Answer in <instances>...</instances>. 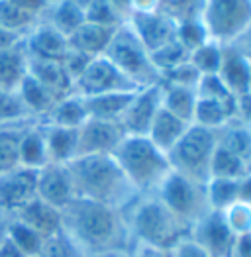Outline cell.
<instances>
[{
	"mask_svg": "<svg viewBox=\"0 0 251 257\" xmlns=\"http://www.w3.org/2000/svg\"><path fill=\"white\" fill-rule=\"evenodd\" d=\"M61 214L63 232L73 237L88 257L128 253L134 243L128 218L122 210L75 196Z\"/></svg>",
	"mask_w": 251,
	"mask_h": 257,
	"instance_id": "cell-1",
	"label": "cell"
},
{
	"mask_svg": "<svg viewBox=\"0 0 251 257\" xmlns=\"http://www.w3.org/2000/svg\"><path fill=\"white\" fill-rule=\"evenodd\" d=\"M75 194L126 212L142 194L134 189L114 155H81L67 163Z\"/></svg>",
	"mask_w": 251,
	"mask_h": 257,
	"instance_id": "cell-2",
	"label": "cell"
},
{
	"mask_svg": "<svg viewBox=\"0 0 251 257\" xmlns=\"http://www.w3.org/2000/svg\"><path fill=\"white\" fill-rule=\"evenodd\" d=\"M126 218L134 241L153 247L173 249L181 239L190 236V226L179 220L155 194L140 196L126 210Z\"/></svg>",
	"mask_w": 251,
	"mask_h": 257,
	"instance_id": "cell-3",
	"label": "cell"
},
{
	"mask_svg": "<svg viewBox=\"0 0 251 257\" xmlns=\"http://www.w3.org/2000/svg\"><path fill=\"white\" fill-rule=\"evenodd\" d=\"M112 155L142 196L157 193L173 171L167 153L159 150L147 136H126Z\"/></svg>",
	"mask_w": 251,
	"mask_h": 257,
	"instance_id": "cell-4",
	"label": "cell"
},
{
	"mask_svg": "<svg viewBox=\"0 0 251 257\" xmlns=\"http://www.w3.org/2000/svg\"><path fill=\"white\" fill-rule=\"evenodd\" d=\"M104 57L118 71H122L138 88L161 83V73L155 69L146 45L140 42V38L134 34L128 22L116 28L106 47Z\"/></svg>",
	"mask_w": 251,
	"mask_h": 257,
	"instance_id": "cell-5",
	"label": "cell"
},
{
	"mask_svg": "<svg viewBox=\"0 0 251 257\" xmlns=\"http://www.w3.org/2000/svg\"><path fill=\"white\" fill-rule=\"evenodd\" d=\"M218 148V132L190 124L185 136L167 153L171 169L179 175L206 185L212 155Z\"/></svg>",
	"mask_w": 251,
	"mask_h": 257,
	"instance_id": "cell-6",
	"label": "cell"
},
{
	"mask_svg": "<svg viewBox=\"0 0 251 257\" xmlns=\"http://www.w3.org/2000/svg\"><path fill=\"white\" fill-rule=\"evenodd\" d=\"M155 196L187 226H194L202 216L210 212L206 200V187L185 175L171 171L161 183Z\"/></svg>",
	"mask_w": 251,
	"mask_h": 257,
	"instance_id": "cell-7",
	"label": "cell"
},
{
	"mask_svg": "<svg viewBox=\"0 0 251 257\" xmlns=\"http://www.w3.org/2000/svg\"><path fill=\"white\" fill-rule=\"evenodd\" d=\"M198 16L210 40L230 45L251 24V0H202Z\"/></svg>",
	"mask_w": 251,
	"mask_h": 257,
	"instance_id": "cell-8",
	"label": "cell"
},
{
	"mask_svg": "<svg viewBox=\"0 0 251 257\" xmlns=\"http://www.w3.org/2000/svg\"><path fill=\"white\" fill-rule=\"evenodd\" d=\"M132 90H138V86L122 71H118L110 63L104 55L90 59L83 75L73 85V92H77L83 98L106 92H132Z\"/></svg>",
	"mask_w": 251,
	"mask_h": 257,
	"instance_id": "cell-9",
	"label": "cell"
},
{
	"mask_svg": "<svg viewBox=\"0 0 251 257\" xmlns=\"http://www.w3.org/2000/svg\"><path fill=\"white\" fill-rule=\"evenodd\" d=\"M38 169L14 167L0 175V212L16 214L22 206L34 200L38 193Z\"/></svg>",
	"mask_w": 251,
	"mask_h": 257,
	"instance_id": "cell-10",
	"label": "cell"
},
{
	"mask_svg": "<svg viewBox=\"0 0 251 257\" xmlns=\"http://www.w3.org/2000/svg\"><path fill=\"white\" fill-rule=\"evenodd\" d=\"M190 237L200 247H204L210 257H231L237 236L226 224L222 212L210 210L190 228Z\"/></svg>",
	"mask_w": 251,
	"mask_h": 257,
	"instance_id": "cell-11",
	"label": "cell"
},
{
	"mask_svg": "<svg viewBox=\"0 0 251 257\" xmlns=\"http://www.w3.org/2000/svg\"><path fill=\"white\" fill-rule=\"evenodd\" d=\"M126 22L130 24V28L140 38V42L146 45L149 53L173 42L177 34V20L159 8L149 12H132Z\"/></svg>",
	"mask_w": 251,
	"mask_h": 257,
	"instance_id": "cell-12",
	"label": "cell"
},
{
	"mask_svg": "<svg viewBox=\"0 0 251 257\" xmlns=\"http://www.w3.org/2000/svg\"><path fill=\"white\" fill-rule=\"evenodd\" d=\"M124 138L126 132L118 122L88 118L79 128L77 157H81V155H112Z\"/></svg>",
	"mask_w": 251,
	"mask_h": 257,
	"instance_id": "cell-13",
	"label": "cell"
},
{
	"mask_svg": "<svg viewBox=\"0 0 251 257\" xmlns=\"http://www.w3.org/2000/svg\"><path fill=\"white\" fill-rule=\"evenodd\" d=\"M161 110V83L136 90L130 106L120 120L126 136H147L157 112Z\"/></svg>",
	"mask_w": 251,
	"mask_h": 257,
	"instance_id": "cell-14",
	"label": "cell"
},
{
	"mask_svg": "<svg viewBox=\"0 0 251 257\" xmlns=\"http://www.w3.org/2000/svg\"><path fill=\"white\" fill-rule=\"evenodd\" d=\"M38 198L63 210L77 194L73 187V179L67 165L59 163H47L42 169H38Z\"/></svg>",
	"mask_w": 251,
	"mask_h": 257,
	"instance_id": "cell-15",
	"label": "cell"
},
{
	"mask_svg": "<svg viewBox=\"0 0 251 257\" xmlns=\"http://www.w3.org/2000/svg\"><path fill=\"white\" fill-rule=\"evenodd\" d=\"M22 42H24L28 57H36V59L63 61V57L69 51V40L43 20L38 22L24 36Z\"/></svg>",
	"mask_w": 251,
	"mask_h": 257,
	"instance_id": "cell-16",
	"label": "cell"
},
{
	"mask_svg": "<svg viewBox=\"0 0 251 257\" xmlns=\"http://www.w3.org/2000/svg\"><path fill=\"white\" fill-rule=\"evenodd\" d=\"M216 75L230 88V92L235 98L251 92V61L245 59L235 47L224 45L222 63Z\"/></svg>",
	"mask_w": 251,
	"mask_h": 257,
	"instance_id": "cell-17",
	"label": "cell"
},
{
	"mask_svg": "<svg viewBox=\"0 0 251 257\" xmlns=\"http://www.w3.org/2000/svg\"><path fill=\"white\" fill-rule=\"evenodd\" d=\"M12 216L18 218L20 222H24L26 226H30L34 232H38L43 239L63 232L61 210L40 200L38 196L34 200H30L26 206H22L20 210Z\"/></svg>",
	"mask_w": 251,
	"mask_h": 257,
	"instance_id": "cell-18",
	"label": "cell"
},
{
	"mask_svg": "<svg viewBox=\"0 0 251 257\" xmlns=\"http://www.w3.org/2000/svg\"><path fill=\"white\" fill-rule=\"evenodd\" d=\"M28 73L43 85L57 100L73 92V81L67 75L61 61H49V59H36L28 57Z\"/></svg>",
	"mask_w": 251,
	"mask_h": 257,
	"instance_id": "cell-19",
	"label": "cell"
},
{
	"mask_svg": "<svg viewBox=\"0 0 251 257\" xmlns=\"http://www.w3.org/2000/svg\"><path fill=\"white\" fill-rule=\"evenodd\" d=\"M43 138H45V150L49 163L67 165L77 157V146H79V130L61 128L53 124H43Z\"/></svg>",
	"mask_w": 251,
	"mask_h": 257,
	"instance_id": "cell-20",
	"label": "cell"
},
{
	"mask_svg": "<svg viewBox=\"0 0 251 257\" xmlns=\"http://www.w3.org/2000/svg\"><path fill=\"white\" fill-rule=\"evenodd\" d=\"M114 32H116V28L84 22L75 34L69 36V47L75 51H81L88 57H100V55H104Z\"/></svg>",
	"mask_w": 251,
	"mask_h": 257,
	"instance_id": "cell-21",
	"label": "cell"
},
{
	"mask_svg": "<svg viewBox=\"0 0 251 257\" xmlns=\"http://www.w3.org/2000/svg\"><path fill=\"white\" fill-rule=\"evenodd\" d=\"M16 94H18L20 102L26 108L28 116L32 120H38V122H43L45 116L49 114V110L57 102V98L45 86L40 85L30 73L24 77L20 86L16 88Z\"/></svg>",
	"mask_w": 251,
	"mask_h": 257,
	"instance_id": "cell-22",
	"label": "cell"
},
{
	"mask_svg": "<svg viewBox=\"0 0 251 257\" xmlns=\"http://www.w3.org/2000/svg\"><path fill=\"white\" fill-rule=\"evenodd\" d=\"M140 90V88H138ZM136 90L132 92H106V94H96V96H86L84 106L88 112V118L94 120H106V122H118L122 120L126 110L130 106Z\"/></svg>",
	"mask_w": 251,
	"mask_h": 257,
	"instance_id": "cell-23",
	"label": "cell"
},
{
	"mask_svg": "<svg viewBox=\"0 0 251 257\" xmlns=\"http://www.w3.org/2000/svg\"><path fill=\"white\" fill-rule=\"evenodd\" d=\"M47 150H45V138H43L42 122H30L22 132L20 144H18V165L28 169H42L47 165Z\"/></svg>",
	"mask_w": 251,
	"mask_h": 257,
	"instance_id": "cell-24",
	"label": "cell"
},
{
	"mask_svg": "<svg viewBox=\"0 0 251 257\" xmlns=\"http://www.w3.org/2000/svg\"><path fill=\"white\" fill-rule=\"evenodd\" d=\"M28 75V53L24 42L0 49V88L16 92Z\"/></svg>",
	"mask_w": 251,
	"mask_h": 257,
	"instance_id": "cell-25",
	"label": "cell"
},
{
	"mask_svg": "<svg viewBox=\"0 0 251 257\" xmlns=\"http://www.w3.org/2000/svg\"><path fill=\"white\" fill-rule=\"evenodd\" d=\"M45 24L55 28L59 34H63L67 40L71 34H75L84 22V10L81 6L69 2V0H55L43 10L42 18Z\"/></svg>",
	"mask_w": 251,
	"mask_h": 257,
	"instance_id": "cell-26",
	"label": "cell"
},
{
	"mask_svg": "<svg viewBox=\"0 0 251 257\" xmlns=\"http://www.w3.org/2000/svg\"><path fill=\"white\" fill-rule=\"evenodd\" d=\"M86 120H88V112H86V106H84V98L79 96L77 92H71V94L59 98L53 104L49 114L45 116L43 124L79 130Z\"/></svg>",
	"mask_w": 251,
	"mask_h": 257,
	"instance_id": "cell-27",
	"label": "cell"
},
{
	"mask_svg": "<svg viewBox=\"0 0 251 257\" xmlns=\"http://www.w3.org/2000/svg\"><path fill=\"white\" fill-rule=\"evenodd\" d=\"M188 126L190 124L179 120L177 116H173L171 112H167L165 108L161 106V110L157 112V116H155V120L151 124V128L147 132V138L161 151L169 153L173 150V146L185 136Z\"/></svg>",
	"mask_w": 251,
	"mask_h": 257,
	"instance_id": "cell-28",
	"label": "cell"
},
{
	"mask_svg": "<svg viewBox=\"0 0 251 257\" xmlns=\"http://www.w3.org/2000/svg\"><path fill=\"white\" fill-rule=\"evenodd\" d=\"M196 88H187V86H173L161 83V106L179 120L192 124L194 120V110H196Z\"/></svg>",
	"mask_w": 251,
	"mask_h": 257,
	"instance_id": "cell-29",
	"label": "cell"
},
{
	"mask_svg": "<svg viewBox=\"0 0 251 257\" xmlns=\"http://www.w3.org/2000/svg\"><path fill=\"white\" fill-rule=\"evenodd\" d=\"M30 122L34 120L0 124V175L18 167V144H20L22 132Z\"/></svg>",
	"mask_w": 251,
	"mask_h": 257,
	"instance_id": "cell-30",
	"label": "cell"
},
{
	"mask_svg": "<svg viewBox=\"0 0 251 257\" xmlns=\"http://www.w3.org/2000/svg\"><path fill=\"white\" fill-rule=\"evenodd\" d=\"M218 144L231 153L239 155L251 167V126L231 120L222 130H218Z\"/></svg>",
	"mask_w": 251,
	"mask_h": 257,
	"instance_id": "cell-31",
	"label": "cell"
},
{
	"mask_svg": "<svg viewBox=\"0 0 251 257\" xmlns=\"http://www.w3.org/2000/svg\"><path fill=\"white\" fill-rule=\"evenodd\" d=\"M231 120H233V110L230 106H226L222 102H216V100H210V98H200L198 96L192 124L218 132L226 124H230Z\"/></svg>",
	"mask_w": 251,
	"mask_h": 257,
	"instance_id": "cell-32",
	"label": "cell"
},
{
	"mask_svg": "<svg viewBox=\"0 0 251 257\" xmlns=\"http://www.w3.org/2000/svg\"><path fill=\"white\" fill-rule=\"evenodd\" d=\"M251 171L249 163L243 161L239 155L231 153L230 150L222 148L218 144V148L212 155V163H210V177H220V179H241L243 175Z\"/></svg>",
	"mask_w": 251,
	"mask_h": 257,
	"instance_id": "cell-33",
	"label": "cell"
},
{
	"mask_svg": "<svg viewBox=\"0 0 251 257\" xmlns=\"http://www.w3.org/2000/svg\"><path fill=\"white\" fill-rule=\"evenodd\" d=\"M237 181L239 179H220L210 177L206 181V200L210 210L224 212L231 204L237 202Z\"/></svg>",
	"mask_w": 251,
	"mask_h": 257,
	"instance_id": "cell-34",
	"label": "cell"
},
{
	"mask_svg": "<svg viewBox=\"0 0 251 257\" xmlns=\"http://www.w3.org/2000/svg\"><path fill=\"white\" fill-rule=\"evenodd\" d=\"M6 239L28 257H38L43 243V237L38 232H34L30 226L20 222L18 218H12L6 222Z\"/></svg>",
	"mask_w": 251,
	"mask_h": 257,
	"instance_id": "cell-35",
	"label": "cell"
},
{
	"mask_svg": "<svg viewBox=\"0 0 251 257\" xmlns=\"http://www.w3.org/2000/svg\"><path fill=\"white\" fill-rule=\"evenodd\" d=\"M38 22H40L38 16L14 6L8 0H0V28H4L6 32L24 38Z\"/></svg>",
	"mask_w": 251,
	"mask_h": 257,
	"instance_id": "cell-36",
	"label": "cell"
},
{
	"mask_svg": "<svg viewBox=\"0 0 251 257\" xmlns=\"http://www.w3.org/2000/svg\"><path fill=\"white\" fill-rule=\"evenodd\" d=\"M222 49H224L222 43L208 40L200 47H196L194 51H190L188 61L196 67L200 75H216L222 63Z\"/></svg>",
	"mask_w": 251,
	"mask_h": 257,
	"instance_id": "cell-37",
	"label": "cell"
},
{
	"mask_svg": "<svg viewBox=\"0 0 251 257\" xmlns=\"http://www.w3.org/2000/svg\"><path fill=\"white\" fill-rule=\"evenodd\" d=\"M175 40L181 43L188 53L194 51L196 47H200L204 42H208V32L204 28V24L200 20V16H190V18H181L177 20V34Z\"/></svg>",
	"mask_w": 251,
	"mask_h": 257,
	"instance_id": "cell-38",
	"label": "cell"
},
{
	"mask_svg": "<svg viewBox=\"0 0 251 257\" xmlns=\"http://www.w3.org/2000/svg\"><path fill=\"white\" fill-rule=\"evenodd\" d=\"M149 55H151V61L155 65V69H157L161 75L171 71V69H175V67H179V65L187 63L188 57H190V53H188L187 49L177 42V40L165 43L163 47L151 51Z\"/></svg>",
	"mask_w": 251,
	"mask_h": 257,
	"instance_id": "cell-39",
	"label": "cell"
},
{
	"mask_svg": "<svg viewBox=\"0 0 251 257\" xmlns=\"http://www.w3.org/2000/svg\"><path fill=\"white\" fill-rule=\"evenodd\" d=\"M196 94L200 98H210V100L230 106L235 116V96L230 92V88L222 83V79L218 75H202L200 83L196 86Z\"/></svg>",
	"mask_w": 251,
	"mask_h": 257,
	"instance_id": "cell-40",
	"label": "cell"
},
{
	"mask_svg": "<svg viewBox=\"0 0 251 257\" xmlns=\"http://www.w3.org/2000/svg\"><path fill=\"white\" fill-rule=\"evenodd\" d=\"M38 257H88L83 249L75 243L73 237H69L65 232H59L55 236L45 237Z\"/></svg>",
	"mask_w": 251,
	"mask_h": 257,
	"instance_id": "cell-41",
	"label": "cell"
},
{
	"mask_svg": "<svg viewBox=\"0 0 251 257\" xmlns=\"http://www.w3.org/2000/svg\"><path fill=\"white\" fill-rule=\"evenodd\" d=\"M84 20L92 22V24H100V26L118 28L124 24L126 18L114 8V4L110 0H92L84 8Z\"/></svg>",
	"mask_w": 251,
	"mask_h": 257,
	"instance_id": "cell-42",
	"label": "cell"
},
{
	"mask_svg": "<svg viewBox=\"0 0 251 257\" xmlns=\"http://www.w3.org/2000/svg\"><path fill=\"white\" fill-rule=\"evenodd\" d=\"M22 120H32V118L28 116L18 94L0 88V124H12Z\"/></svg>",
	"mask_w": 251,
	"mask_h": 257,
	"instance_id": "cell-43",
	"label": "cell"
},
{
	"mask_svg": "<svg viewBox=\"0 0 251 257\" xmlns=\"http://www.w3.org/2000/svg\"><path fill=\"white\" fill-rule=\"evenodd\" d=\"M200 73L196 71V67L187 61V63L179 65L175 69H171L167 73L161 75V83L163 85H173V86H187V88H196L200 83Z\"/></svg>",
	"mask_w": 251,
	"mask_h": 257,
	"instance_id": "cell-44",
	"label": "cell"
},
{
	"mask_svg": "<svg viewBox=\"0 0 251 257\" xmlns=\"http://www.w3.org/2000/svg\"><path fill=\"white\" fill-rule=\"evenodd\" d=\"M224 220L230 226V230L235 236H243V234H251V206L243 204V202H235L230 208H226L224 212Z\"/></svg>",
	"mask_w": 251,
	"mask_h": 257,
	"instance_id": "cell-45",
	"label": "cell"
},
{
	"mask_svg": "<svg viewBox=\"0 0 251 257\" xmlns=\"http://www.w3.org/2000/svg\"><path fill=\"white\" fill-rule=\"evenodd\" d=\"M202 0H159V10H163L175 20L190 18L200 14Z\"/></svg>",
	"mask_w": 251,
	"mask_h": 257,
	"instance_id": "cell-46",
	"label": "cell"
},
{
	"mask_svg": "<svg viewBox=\"0 0 251 257\" xmlns=\"http://www.w3.org/2000/svg\"><path fill=\"white\" fill-rule=\"evenodd\" d=\"M90 59H94V57H88V55H84L81 51H75V49H71L69 47V51H67V55L63 57V67H65V71H67V75L71 77V81H73V85H75V81L83 75V71L86 69V65L90 63Z\"/></svg>",
	"mask_w": 251,
	"mask_h": 257,
	"instance_id": "cell-47",
	"label": "cell"
},
{
	"mask_svg": "<svg viewBox=\"0 0 251 257\" xmlns=\"http://www.w3.org/2000/svg\"><path fill=\"white\" fill-rule=\"evenodd\" d=\"M171 257H210L204 247H200L192 237L188 236L181 239L173 249H171Z\"/></svg>",
	"mask_w": 251,
	"mask_h": 257,
	"instance_id": "cell-48",
	"label": "cell"
},
{
	"mask_svg": "<svg viewBox=\"0 0 251 257\" xmlns=\"http://www.w3.org/2000/svg\"><path fill=\"white\" fill-rule=\"evenodd\" d=\"M126 257H171V249H161V247H153L142 241H134Z\"/></svg>",
	"mask_w": 251,
	"mask_h": 257,
	"instance_id": "cell-49",
	"label": "cell"
},
{
	"mask_svg": "<svg viewBox=\"0 0 251 257\" xmlns=\"http://www.w3.org/2000/svg\"><path fill=\"white\" fill-rule=\"evenodd\" d=\"M235 122H241L245 126H251V92L235 98Z\"/></svg>",
	"mask_w": 251,
	"mask_h": 257,
	"instance_id": "cell-50",
	"label": "cell"
},
{
	"mask_svg": "<svg viewBox=\"0 0 251 257\" xmlns=\"http://www.w3.org/2000/svg\"><path fill=\"white\" fill-rule=\"evenodd\" d=\"M230 45L231 47H235V49H237L245 59H249L251 61V24L243 30V32H241V34H239V36H237V38H235V40H233V42L230 43Z\"/></svg>",
	"mask_w": 251,
	"mask_h": 257,
	"instance_id": "cell-51",
	"label": "cell"
},
{
	"mask_svg": "<svg viewBox=\"0 0 251 257\" xmlns=\"http://www.w3.org/2000/svg\"><path fill=\"white\" fill-rule=\"evenodd\" d=\"M8 2H12L14 6H18V8L34 14V16H38V18H42L43 10L49 6L45 0H8Z\"/></svg>",
	"mask_w": 251,
	"mask_h": 257,
	"instance_id": "cell-52",
	"label": "cell"
},
{
	"mask_svg": "<svg viewBox=\"0 0 251 257\" xmlns=\"http://www.w3.org/2000/svg\"><path fill=\"white\" fill-rule=\"evenodd\" d=\"M231 257H251V234H243V236L235 237Z\"/></svg>",
	"mask_w": 251,
	"mask_h": 257,
	"instance_id": "cell-53",
	"label": "cell"
},
{
	"mask_svg": "<svg viewBox=\"0 0 251 257\" xmlns=\"http://www.w3.org/2000/svg\"><path fill=\"white\" fill-rule=\"evenodd\" d=\"M237 202L251 206V171L237 181Z\"/></svg>",
	"mask_w": 251,
	"mask_h": 257,
	"instance_id": "cell-54",
	"label": "cell"
},
{
	"mask_svg": "<svg viewBox=\"0 0 251 257\" xmlns=\"http://www.w3.org/2000/svg\"><path fill=\"white\" fill-rule=\"evenodd\" d=\"M132 12H149L159 8V0H130ZM130 18V16H128Z\"/></svg>",
	"mask_w": 251,
	"mask_h": 257,
	"instance_id": "cell-55",
	"label": "cell"
},
{
	"mask_svg": "<svg viewBox=\"0 0 251 257\" xmlns=\"http://www.w3.org/2000/svg\"><path fill=\"white\" fill-rule=\"evenodd\" d=\"M22 40H24V38L16 36V34H10V32H6L4 28H0V49H4V47H12V45L20 43Z\"/></svg>",
	"mask_w": 251,
	"mask_h": 257,
	"instance_id": "cell-56",
	"label": "cell"
},
{
	"mask_svg": "<svg viewBox=\"0 0 251 257\" xmlns=\"http://www.w3.org/2000/svg\"><path fill=\"white\" fill-rule=\"evenodd\" d=\"M0 257H28V255H24L16 245H12V243L4 237V241L0 243Z\"/></svg>",
	"mask_w": 251,
	"mask_h": 257,
	"instance_id": "cell-57",
	"label": "cell"
},
{
	"mask_svg": "<svg viewBox=\"0 0 251 257\" xmlns=\"http://www.w3.org/2000/svg\"><path fill=\"white\" fill-rule=\"evenodd\" d=\"M112 4H114V8L124 16L126 20H128V16L132 14V8H130V0H110Z\"/></svg>",
	"mask_w": 251,
	"mask_h": 257,
	"instance_id": "cell-58",
	"label": "cell"
},
{
	"mask_svg": "<svg viewBox=\"0 0 251 257\" xmlns=\"http://www.w3.org/2000/svg\"><path fill=\"white\" fill-rule=\"evenodd\" d=\"M6 222H8V220H4V212H0V243H2L4 237H6Z\"/></svg>",
	"mask_w": 251,
	"mask_h": 257,
	"instance_id": "cell-59",
	"label": "cell"
},
{
	"mask_svg": "<svg viewBox=\"0 0 251 257\" xmlns=\"http://www.w3.org/2000/svg\"><path fill=\"white\" fill-rule=\"evenodd\" d=\"M69 2H73V4H77V6H81V8H86V6H88V4H90V2H92V0H69Z\"/></svg>",
	"mask_w": 251,
	"mask_h": 257,
	"instance_id": "cell-60",
	"label": "cell"
},
{
	"mask_svg": "<svg viewBox=\"0 0 251 257\" xmlns=\"http://www.w3.org/2000/svg\"><path fill=\"white\" fill-rule=\"evenodd\" d=\"M98 257H126V253H108V255H98Z\"/></svg>",
	"mask_w": 251,
	"mask_h": 257,
	"instance_id": "cell-61",
	"label": "cell"
},
{
	"mask_svg": "<svg viewBox=\"0 0 251 257\" xmlns=\"http://www.w3.org/2000/svg\"><path fill=\"white\" fill-rule=\"evenodd\" d=\"M45 2H47V4H51V2H55V0H45Z\"/></svg>",
	"mask_w": 251,
	"mask_h": 257,
	"instance_id": "cell-62",
	"label": "cell"
}]
</instances>
